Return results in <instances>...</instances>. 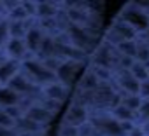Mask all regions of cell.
<instances>
[{
    "label": "cell",
    "instance_id": "obj_1",
    "mask_svg": "<svg viewBox=\"0 0 149 136\" xmlns=\"http://www.w3.org/2000/svg\"><path fill=\"white\" fill-rule=\"evenodd\" d=\"M130 73H132L133 79H137L139 82H146V80L149 79V70H147V66H146L144 63L137 61V59H135L133 66L130 68Z\"/></svg>",
    "mask_w": 149,
    "mask_h": 136
}]
</instances>
